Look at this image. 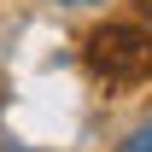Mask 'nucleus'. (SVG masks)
Returning <instances> with one entry per match:
<instances>
[{"instance_id":"f257e3e1","label":"nucleus","mask_w":152,"mask_h":152,"mask_svg":"<svg viewBox=\"0 0 152 152\" xmlns=\"http://www.w3.org/2000/svg\"><path fill=\"white\" fill-rule=\"evenodd\" d=\"M88 70L99 82H140L152 70V35L140 23H99L88 35Z\"/></svg>"},{"instance_id":"f03ea898","label":"nucleus","mask_w":152,"mask_h":152,"mask_svg":"<svg viewBox=\"0 0 152 152\" xmlns=\"http://www.w3.org/2000/svg\"><path fill=\"white\" fill-rule=\"evenodd\" d=\"M146 18H152V0H146Z\"/></svg>"}]
</instances>
